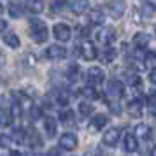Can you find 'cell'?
<instances>
[{
  "label": "cell",
  "instance_id": "8d00e7d4",
  "mask_svg": "<svg viewBox=\"0 0 156 156\" xmlns=\"http://www.w3.org/2000/svg\"><path fill=\"white\" fill-rule=\"evenodd\" d=\"M149 81H151V83H154V81H156V76H154V70H151V72H149Z\"/></svg>",
  "mask_w": 156,
  "mask_h": 156
},
{
  "label": "cell",
  "instance_id": "7a4b0ae2",
  "mask_svg": "<svg viewBox=\"0 0 156 156\" xmlns=\"http://www.w3.org/2000/svg\"><path fill=\"white\" fill-rule=\"evenodd\" d=\"M107 12L112 16L114 20H119L123 18V14L126 12V4L123 0H111L107 4Z\"/></svg>",
  "mask_w": 156,
  "mask_h": 156
},
{
  "label": "cell",
  "instance_id": "ac0fdd59",
  "mask_svg": "<svg viewBox=\"0 0 156 156\" xmlns=\"http://www.w3.org/2000/svg\"><path fill=\"white\" fill-rule=\"evenodd\" d=\"M149 41H151V37H149L147 34H144V32H139V34H135V35H133V44L139 48V49L147 48Z\"/></svg>",
  "mask_w": 156,
  "mask_h": 156
},
{
  "label": "cell",
  "instance_id": "ffe728a7",
  "mask_svg": "<svg viewBox=\"0 0 156 156\" xmlns=\"http://www.w3.org/2000/svg\"><path fill=\"white\" fill-rule=\"evenodd\" d=\"M25 2H27V9H28L30 12H34V14L42 12V9H44V0H25Z\"/></svg>",
  "mask_w": 156,
  "mask_h": 156
},
{
  "label": "cell",
  "instance_id": "ba28073f",
  "mask_svg": "<svg viewBox=\"0 0 156 156\" xmlns=\"http://www.w3.org/2000/svg\"><path fill=\"white\" fill-rule=\"evenodd\" d=\"M77 51L84 60H95L97 55H98V53H97V48H95L91 42H88V41H84V42L81 44V46L77 48Z\"/></svg>",
  "mask_w": 156,
  "mask_h": 156
},
{
  "label": "cell",
  "instance_id": "4316f807",
  "mask_svg": "<svg viewBox=\"0 0 156 156\" xmlns=\"http://www.w3.org/2000/svg\"><path fill=\"white\" fill-rule=\"evenodd\" d=\"M9 139L18 142V144H23V142H25V130H23V128H14Z\"/></svg>",
  "mask_w": 156,
  "mask_h": 156
},
{
  "label": "cell",
  "instance_id": "836d02e7",
  "mask_svg": "<svg viewBox=\"0 0 156 156\" xmlns=\"http://www.w3.org/2000/svg\"><path fill=\"white\" fill-rule=\"evenodd\" d=\"M9 144H11V139L7 135H0V147H7Z\"/></svg>",
  "mask_w": 156,
  "mask_h": 156
},
{
  "label": "cell",
  "instance_id": "6da1fadb",
  "mask_svg": "<svg viewBox=\"0 0 156 156\" xmlns=\"http://www.w3.org/2000/svg\"><path fill=\"white\" fill-rule=\"evenodd\" d=\"M30 37L37 44L46 42L48 41V25H46V21L39 20V18L30 20Z\"/></svg>",
  "mask_w": 156,
  "mask_h": 156
},
{
  "label": "cell",
  "instance_id": "8992f818",
  "mask_svg": "<svg viewBox=\"0 0 156 156\" xmlns=\"http://www.w3.org/2000/svg\"><path fill=\"white\" fill-rule=\"evenodd\" d=\"M107 93L112 98H121L125 95V84L121 81H118V79H111L107 83Z\"/></svg>",
  "mask_w": 156,
  "mask_h": 156
},
{
  "label": "cell",
  "instance_id": "4fadbf2b",
  "mask_svg": "<svg viewBox=\"0 0 156 156\" xmlns=\"http://www.w3.org/2000/svg\"><path fill=\"white\" fill-rule=\"evenodd\" d=\"M56 128H58V123L53 116H48V118L44 119V132H46V137L53 139V137L56 135Z\"/></svg>",
  "mask_w": 156,
  "mask_h": 156
},
{
  "label": "cell",
  "instance_id": "1f68e13d",
  "mask_svg": "<svg viewBox=\"0 0 156 156\" xmlns=\"http://www.w3.org/2000/svg\"><path fill=\"white\" fill-rule=\"evenodd\" d=\"M69 100H70V97H69V93H65V91H58L56 102L60 104V105H67V104H69Z\"/></svg>",
  "mask_w": 156,
  "mask_h": 156
},
{
  "label": "cell",
  "instance_id": "7c38bea8",
  "mask_svg": "<svg viewBox=\"0 0 156 156\" xmlns=\"http://www.w3.org/2000/svg\"><path fill=\"white\" fill-rule=\"evenodd\" d=\"M144 104H146V100H132L128 104V114L132 118H140L142 111H144Z\"/></svg>",
  "mask_w": 156,
  "mask_h": 156
},
{
  "label": "cell",
  "instance_id": "484cf974",
  "mask_svg": "<svg viewBox=\"0 0 156 156\" xmlns=\"http://www.w3.org/2000/svg\"><path fill=\"white\" fill-rule=\"evenodd\" d=\"M135 132H137V135H139L140 139H151V133H153L147 125H137Z\"/></svg>",
  "mask_w": 156,
  "mask_h": 156
},
{
  "label": "cell",
  "instance_id": "74e56055",
  "mask_svg": "<svg viewBox=\"0 0 156 156\" xmlns=\"http://www.w3.org/2000/svg\"><path fill=\"white\" fill-rule=\"evenodd\" d=\"M4 63H5V56H4V53L0 51V67H2Z\"/></svg>",
  "mask_w": 156,
  "mask_h": 156
},
{
  "label": "cell",
  "instance_id": "4dcf8cb0",
  "mask_svg": "<svg viewBox=\"0 0 156 156\" xmlns=\"http://www.w3.org/2000/svg\"><path fill=\"white\" fill-rule=\"evenodd\" d=\"M28 114H30V119H32V121H37V119H41L42 111H41L37 105H32V107H30V112Z\"/></svg>",
  "mask_w": 156,
  "mask_h": 156
},
{
  "label": "cell",
  "instance_id": "f35d334b",
  "mask_svg": "<svg viewBox=\"0 0 156 156\" xmlns=\"http://www.w3.org/2000/svg\"><path fill=\"white\" fill-rule=\"evenodd\" d=\"M9 156H21V153H20V151H11Z\"/></svg>",
  "mask_w": 156,
  "mask_h": 156
},
{
  "label": "cell",
  "instance_id": "8fae6325",
  "mask_svg": "<svg viewBox=\"0 0 156 156\" xmlns=\"http://www.w3.org/2000/svg\"><path fill=\"white\" fill-rule=\"evenodd\" d=\"M107 123H109V118H107L105 114H97L90 121V130L91 132H98V130H102V128L105 126Z\"/></svg>",
  "mask_w": 156,
  "mask_h": 156
},
{
  "label": "cell",
  "instance_id": "d590c367",
  "mask_svg": "<svg viewBox=\"0 0 156 156\" xmlns=\"http://www.w3.org/2000/svg\"><path fill=\"white\" fill-rule=\"evenodd\" d=\"M5 28H7V21L0 18V34H2V32H4V30H5Z\"/></svg>",
  "mask_w": 156,
  "mask_h": 156
},
{
  "label": "cell",
  "instance_id": "5bb4252c",
  "mask_svg": "<svg viewBox=\"0 0 156 156\" xmlns=\"http://www.w3.org/2000/svg\"><path fill=\"white\" fill-rule=\"evenodd\" d=\"M70 9L74 14H84L90 11V0H74L70 4Z\"/></svg>",
  "mask_w": 156,
  "mask_h": 156
},
{
  "label": "cell",
  "instance_id": "d4e9b609",
  "mask_svg": "<svg viewBox=\"0 0 156 156\" xmlns=\"http://www.w3.org/2000/svg\"><path fill=\"white\" fill-rule=\"evenodd\" d=\"M93 111H95V109H93V105L88 100H84V102L79 104V114H81V116H91Z\"/></svg>",
  "mask_w": 156,
  "mask_h": 156
},
{
  "label": "cell",
  "instance_id": "f1b7e54d",
  "mask_svg": "<svg viewBox=\"0 0 156 156\" xmlns=\"http://www.w3.org/2000/svg\"><path fill=\"white\" fill-rule=\"evenodd\" d=\"M67 7V0H53V4H51V12H62L63 9Z\"/></svg>",
  "mask_w": 156,
  "mask_h": 156
},
{
  "label": "cell",
  "instance_id": "30bf717a",
  "mask_svg": "<svg viewBox=\"0 0 156 156\" xmlns=\"http://www.w3.org/2000/svg\"><path fill=\"white\" fill-rule=\"evenodd\" d=\"M119 135H121V130L119 128H111V130H107L105 133H104V144L109 146V147H112L118 144L119 140Z\"/></svg>",
  "mask_w": 156,
  "mask_h": 156
},
{
  "label": "cell",
  "instance_id": "9c48e42d",
  "mask_svg": "<svg viewBox=\"0 0 156 156\" xmlns=\"http://www.w3.org/2000/svg\"><path fill=\"white\" fill-rule=\"evenodd\" d=\"M97 39H98L102 44H112L116 41V30L112 27H104V28L100 30L98 34H97Z\"/></svg>",
  "mask_w": 156,
  "mask_h": 156
},
{
  "label": "cell",
  "instance_id": "3957f363",
  "mask_svg": "<svg viewBox=\"0 0 156 156\" xmlns=\"http://www.w3.org/2000/svg\"><path fill=\"white\" fill-rule=\"evenodd\" d=\"M86 81L91 86H98L105 81V72L102 70L100 67H91V69H88V72H86Z\"/></svg>",
  "mask_w": 156,
  "mask_h": 156
},
{
  "label": "cell",
  "instance_id": "e575fe53",
  "mask_svg": "<svg viewBox=\"0 0 156 156\" xmlns=\"http://www.w3.org/2000/svg\"><path fill=\"white\" fill-rule=\"evenodd\" d=\"M149 112H151V116H153V114H154V95H151V97H149Z\"/></svg>",
  "mask_w": 156,
  "mask_h": 156
},
{
  "label": "cell",
  "instance_id": "277c9868",
  "mask_svg": "<svg viewBox=\"0 0 156 156\" xmlns=\"http://www.w3.org/2000/svg\"><path fill=\"white\" fill-rule=\"evenodd\" d=\"M53 35H55V39L56 41H60V42H67V41H70V27L69 25H65V23H56L55 27H53Z\"/></svg>",
  "mask_w": 156,
  "mask_h": 156
},
{
  "label": "cell",
  "instance_id": "83f0119b",
  "mask_svg": "<svg viewBox=\"0 0 156 156\" xmlns=\"http://www.w3.org/2000/svg\"><path fill=\"white\" fill-rule=\"evenodd\" d=\"M67 79H69L70 83H76L79 79V67L77 65H70V67H69V70H67Z\"/></svg>",
  "mask_w": 156,
  "mask_h": 156
},
{
  "label": "cell",
  "instance_id": "2e32d148",
  "mask_svg": "<svg viewBox=\"0 0 156 156\" xmlns=\"http://www.w3.org/2000/svg\"><path fill=\"white\" fill-rule=\"evenodd\" d=\"M88 20L91 25H102L105 21V14L100 9H91V11H88Z\"/></svg>",
  "mask_w": 156,
  "mask_h": 156
},
{
  "label": "cell",
  "instance_id": "52a82bcc",
  "mask_svg": "<svg viewBox=\"0 0 156 156\" xmlns=\"http://www.w3.org/2000/svg\"><path fill=\"white\" fill-rule=\"evenodd\" d=\"M79 144V139L76 133H72V132H67V133H63L62 137H60V146L63 149H69V151H72V149H76Z\"/></svg>",
  "mask_w": 156,
  "mask_h": 156
},
{
  "label": "cell",
  "instance_id": "f546056e",
  "mask_svg": "<svg viewBox=\"0 0 156 156\" xmlns=\"http://www.w3.org/2000/svg\"><path fill=\"white\" fill-rule=\"evenodd\" d=\"M142 16H146V18H153V16H154V5L149 4V2H146V4L142 5Z\"/></svg>",
  "mask_w": 156,
  "mask_h": 156
},
{
  "label": "cell",
  "instance_id": "ab89813d",
  "mask_svg": "<svg viewBox=\"0 0 156 156\" xmlns=\"http://www.w3.org/2000/svg\"><path fill=\"white\" fill-rule=\"evenodd\" d=\"M149 156H154V151H153V149H151V153H149Z\"/></svg>",
  "mask_w": 156,
  "mask_h": 156
},
{
  "label": "cell",
  "instance_id": "5b68a950",
  "mask_svg": "<svg viewBox=\"0 0 156 156\" xmlns=\"http://www.w3.org/2000/svg\"><path fill=\"white\" fill-rule=\"evenodd\" d=\"M44 56L48 60H63L67 56V49L63 46H60V44H53V46H49L44 51Z\"/></svg>",
  "mask_w": 156,
  "mask_h": 156
},
{
  "label": "cell",
  "instance_id": "cb8c5ba5",
  "mask_svg": "<svg viewBox=\"0 0 156 156\" xmlns=\"http://www.w3.org/2000/svg\"><path fill=\"white\" fill-rule=\"evenodd\" d=\"M144 65L147 67L149 70H154V67H156V55L153 53V51H149L147 55H144Z\"/></svg>",
  "mask_w": 156,
  "mask_h": 156
},
{
  "label": "cell",
  "instance_id": "d6986e66",
  "mask_svg": "<svg viewBox=\"0 0 156 156\" xmlns=\"http://www.w3.org/2000/svg\"><path fill=\"white\" fill-rule=\"evenodd\" d=\"M4 42L7 44L9 48H12V49H16V48H20V37H18V34H14V32H7V34H4Z\"/></svg>",
  "mask_w": 156,
  "mask_h": 156
},
{
  "label": "cell",
  "instance_id": "7402d4cb",
  "mask_svg": "<svg viewBox=\"0 0 156 156\" xmlns=\"http://www.w3.org/2000/svg\"><path fill=\"white\" fill-rule=\"evenodd\" d=\"M7 12H9L11 18H21V16H23V5H21V4L12 2V4L7 7Z\"/></svg>",
  "mask_w": 156,
  "mask_h": 156
},
{
  "label": "cell",
  "instance_id": "603a6c76",
  "mask_svg": "<svg viewBox=\"0 0 156 156\" xmlns=\"http://www.w3.org/2000/svg\"><path fill=\"white\" fill-rule=\"evenodd\" d=\"M60 121L63 123L65 126H72V125L76 123V118H74V112H72V111H63V112L60 114Z\"/></svg>",
  "mask_w": 156,
  "mask_h": 156
},
{
  "label": "cell",
  "instance_id": "60d3db41",
  "mask_svg": "<svg viewBox=\"0 0 156 156\" xmlns=\"http://www.w3.org/2000/svg\"><path fill=\"white\" fill-rule=\"evenodd\" d=\"M35 156H46V154H41V153H37V154Z\"/></svg>",
  "mask_w": 156,
  "mask_h": 156
},
{
  "label": "cell",
  "instance_id": "9a60e30c",
  "mask_svg": "<svg viewBox=\"0 0 156 156\" xmlns=\"http://www.w3.org/2000/svg\"><path fill=\"white\" fill-rule=\"evenodd\" d=\"M28 139V146H32V147H41L42 146V137L37 133L35 128H32V130H28V133H25V140Z\"/></svg>",
  "mask_w": 156,
  "mask_h": 156
},
{
  "label": "cell",
  "instance_id": "44dd1931",
  "mask_svg": "<svg viewBox=\"0 0 156 156\" xmlns=\"http://www.w3.org/2000/svg\"><path fill=\"white\" fill-rule=\"evenodd\" d=\"M100 60L104 62V63H111L116 60V49L112 48H105V49L102 51V55H100Z\"/></svg>",
  "mask_w": 156,
  "mask_h": 156
},
{
  "label": "cell",
  "instance_id": "d6a6232c",
  "mask_svg": "<svg viewBox=\"0 0 156 156\" xmlns=\"http://www.w3.org/2000/svg\"><path fill=\"white\" fill-rule=\"evenodd\" d=\"M83 95H84V97H88L90 100H95L97 97H98V95H97V91L93 90L91 86H90V88H84V90H83Z\"/></svg>",
  "mask_w": 156,
  "mask_h": 156
},
{
  "label": "cell",
  "instance_id": "e0dca14e",
  "mask_svg": "<svg viewBox=\"0 0 156 156\" xmlns=\"http://www.w3.org/2000/svg\"><path fill=\"white\" fill-rule=\"evenodd\" d=\"M139 149V142H137V137L133 133H126L125 135V151L126 153H135Z\"/></svg>",
  "mask_w": 156,
  "mask_h": 156
}]
</instances>
